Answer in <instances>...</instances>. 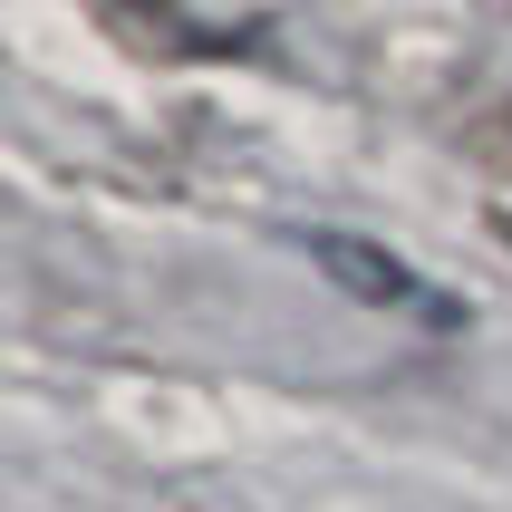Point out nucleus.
<instances>
[{"instance_id":"nucleus-2","label":"nucleus","mask_w":512,"mask_h":512,"mask_svg":"<svg viewBox=\"0 0 512 512\" xmlns=\"http://www.w3.org/2000/svg\"><path fill=\"white\" fill-rule=\"evenodd\" d=\"M78 10L107 29L116 49H136V58H203V49H223L184 0H78Z\"/></svg>"},{"instance_id":"nucleus-3","label":"nucleus","mask_w":512,"mask_h":512,"mask_svg":"<svg viewBox=\"0 0 512 512\" xmlns=\"http://www.w3.org/2000/svg\"><path fill=\"white\" fill-rule=\"evenodd\" d=\"M503 242H512V223H503Z\"/></svg>"},{"instance_id":"nucleus-1","label":"nucleus","mask_w":512,"mask_h":512,"mask_svg":"<svg viewBox=\"0 0 512 512\" xmlns=\"http://www.w3.org/2000/svg\"><path fill=\"white\" fill-rule=\"evenodd\" d=\"M310 261H319L339 290L377 300V310H416V319H435V329L455 319V300H445V290H426L397 252H377V242H358V232H310Z\"/></svg>"}]
</instances>
